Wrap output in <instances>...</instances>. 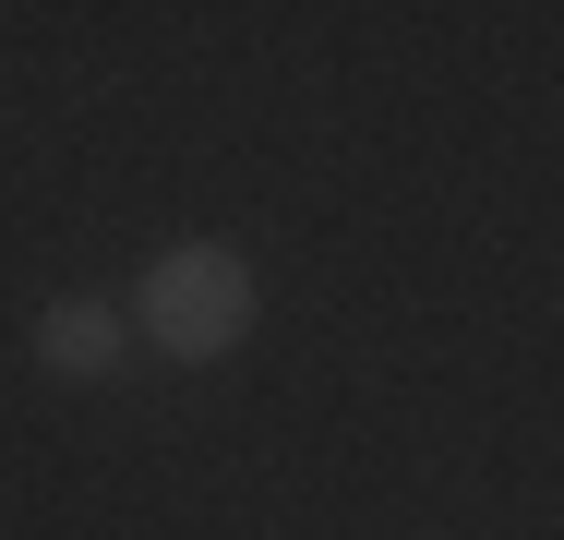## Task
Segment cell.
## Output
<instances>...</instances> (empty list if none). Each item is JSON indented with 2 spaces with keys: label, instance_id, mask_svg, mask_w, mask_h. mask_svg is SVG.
Wrapping results in <instances>:
<instances>
[{
  "label": "cell",
  "instance_id": "obj_1",
  "mask_svg": "<svg viewBox=\"0 0 564 540\" xmlns=\"http://www.w3.org/2000/svg\"><path fill=\"white\" fill-rule=\"evenodd\" d=\"M144 336L156 348H181V360H217L252 336V264L217 252V240H181V252H156V277H144Z\"/></svg>",
  "mask_w": 564,
  "mask_h": 540
},
{
  "label": "cell",
  "instance_id": "obj_2",
  "mask_svg": "<svg viewBox=\"0 0 564 540\" xmlns=\"http://www.w3.org/2000/svg\"><path fill=\"white\" fill-rule=\"evenodd\" d=\"M36 360H48V372H109L120 360V313L109 301H48V313H36Z\"/></svg>",
  "mask_w": 564,
  "mask_h": 540
}]
</instances>
